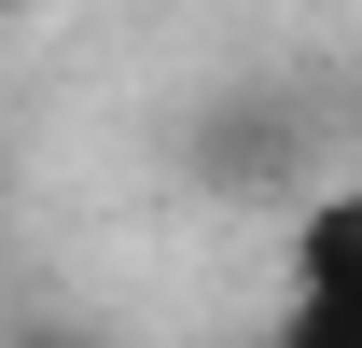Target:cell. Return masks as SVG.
<instances>
[{
    "label": "cell",
    "mask_w": 362,
    "mask_h": 348,
    "mask_svg": "<svg viewBox=\"0 0 362 348\" xmlns=\"http://www.w3.org/2000/svg\"><path fill=\"white\" fill-rule=\"evenodd\" d=\"M265 348H362V181H320L279 237Z\"/></svg>",
    "instance_id": "cell-1"
},
{
    "label": "cell",
    "mask_w": 362,
    "mask_h": 348,
    "mask_svg": "<svg viewBox=\"0 0 362 348\" xmlns=\"http://www.w3.org/2000/svg\"><path fill=\"white\" fill-rule=\"evenodd\" d=\"M0 14H28V0H0Z\"/></svg>",
    "instance_id": "cell-2"
}]
</instances>
